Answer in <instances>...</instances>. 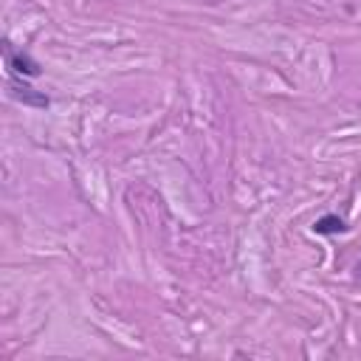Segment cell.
Segmentation results:
<instances>
[{"mask_svg":"<svg viewBox=\"0 0 361 361\" xmlns=\"http://www.w3.org/2000/svg\"><path fill=\"white\" fill-rule=\"evenodd\" d=\"M6 93H8L14 102H20V104H25V107H34V110H48V107H51V96H48L45 90H39V87H34L28 79H23V76H17V73H8Z\"/></svg>","mask_w":361,"mask_h":361,"instance_id":"cell-1","label":"cell"},{"mask_svg":"<svg viewBox=\"0 0 361 361\" xmlns=\"http://www.w3.org/2000/svg\"><path fill=\"white\" fill-rule=\"evenodd\" d=\"M3 62H6V73H17L23 79H37L42 73V65L23 48H14L8 39H3Z\"/></svg>","mask_w":361,"mask_h":361,"instance_id":"cell-2","label":"cell"},{"mask_svg":"<svg viewBox=\"0 0 361 361\" xmlns=\"http://www.w3.org/2000/svg\"><path fill=\"white\" fill-rule=\"evenodd\" d=\"M310 231L319 234V237H336V234H347L350 231V223L344 217H338L336 212H327V214H322V217L313 220Z\"/></svg>","mask_w":361,"mask_h":361,"instance_id":"cell-3","label":"cell"}]
</instances>
